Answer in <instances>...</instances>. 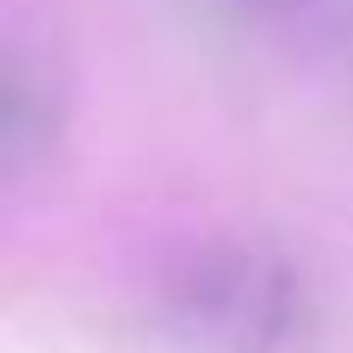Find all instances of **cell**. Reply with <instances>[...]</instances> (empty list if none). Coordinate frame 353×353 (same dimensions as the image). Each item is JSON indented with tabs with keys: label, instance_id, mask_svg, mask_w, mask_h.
Masks as SVG:
<instances>
[{
	"label": "cell",
	"instance_id": "cell-1",
	"mask_svg": "<svg viewBox=\"0 0 353 353\" xmlns=\"http://www.w3.org/2000/svg\"><path fill=\"white\" fill-rule=\"evenodd\" d=\"M149 323L180 353H304L323 304L285 248L254 236H205L155 267Z\"/></svg>",
	"mask_w": 353,
	"mask_h": 353
},
{
	"label": "cell",
	"instance_id": "cell-2",
	"mask_svg": "<svg viewBox=\"0 0 353 353\" xmlns=\"http://www.w3.org/2000/svg\"><path fill=\"white\" fill-rule=\"evenodd\" d=\"M56 143V99L31 87L25 62H12V81H6V118H0V149H6V174H31Z\"/></svg>",
	"mask_w": 353,
	"mask_h": 353
}]
</instances>
